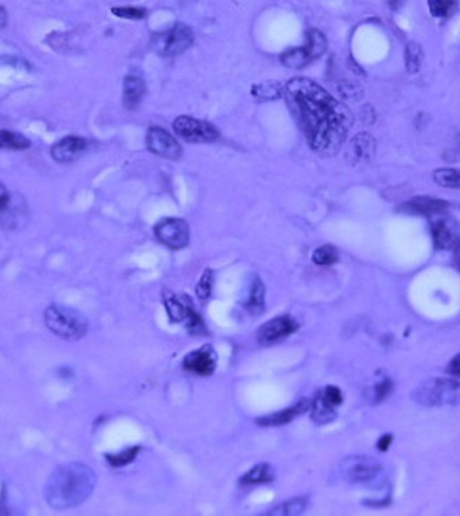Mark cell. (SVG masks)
Listing matches in <instances>:
<instances>
[{"label": "cell", "instance_id": "cell-40", "mask_svg": "<svg viewBox=\"0 0 460 516\" xmlns=\"http://www.w3.org/2000/svg\"><path fill=\"white\" fill-rule=\"evenodd\" d=\"M7 24V13L6 10L0 6V28H4Z\"/></svg>", "mask_w": 460, "mask_h": 516}, {"label": "cell", "instance_id": "cell-28", "mask_svg": "<svg viewBox=\"0 0 460 516\" xmlns=\"http://www.w3.org/2000/svg\"><path fill=\"white\" fill-rule=\"evenodd\" d=\"M312 260L317 266H332L339 260V251L334 245H322L313 252Z\"/></svg>", "mask_w": 460, "mask_h": 516}, {"label": "cell", "instance_id": "cell-26", "mask_svg": "<svg viewBox=\"0 0 460 516\" xmlns=\"http://www.w3.org/2000/svg\"><path fill=\"white\" fill-rule=\"evenodd\" d=\"M423 62V50L421 44L415 41H409L405 47V68L408 73H418Z\"/></svg>", "mask_w": 460, "mask_h": 516}, {"label": "cell", "instance_id": "cell-39", "mask_svg": "<svg viewBox=\"0 0 460 516\" xmlns=\"http://www.w3.org/2000/svg\"><path fill=\"white\" fill-rule=\"evenodd\" d=\"M391 439H393V437H391V435H385V437H382V438L379 439V442H378V449H379V450H382V451H386V450L389 449L390 444H391Z\"/></svg>", "mask_w": 460, "mask_h": 516}, {"label": "cell", "instance_id": "cell-7", "mask_svg": "<svg viewBox=\"0 0 460 516\" xmlns=\"http://www.w3.org/2000/svg\"><path fill=\"white\" fill-rule=\"evenodd\" d=\"M382 470L381 461L369 456H350L341 463V475L350 483L367 484L374 482Z\"/></svg>", "mask_w": 460, "mask_h": 516}, {"label": "cell", "instance_id": "cell-15", "mask_svg": "<svg viewBox=\"0 0 460 516\" xmlns=\"http://www.w3.org/2000/svg\"><path fill=\"white\" fill-rule=\"evenodd\" d=\"M376 150L375 138L367 133L357 134L350 140L346 152V160L352 164H364L372 160Z\"/></svg>", "mask_w": 460, "mask_h": 516}, {"label": "cell", "instance_id": "cell-37", "mask_svg": "<svg viewBox=\"0 0 460 516\" xmlns=\"http://www.w3.org/2000/svg\"><path fill=\"white\" fill-rule=\"evenodd\" d=\"M390 390H391V383H390V381H383V383L378 384V385H376V388H375V391H376V397H378L379 399L386 398V395L389 394Z\"/></svg>", "mask_w": 460, "mask_h": 516}, {"label": "cell", "instance_id": "cell-5", "mask_svg": "<svg viewBox=\"0 0 460 516\" xmlns=\"http://www.w3.org/2000/svg\"><path fill=\"white\" fill-rule=\"evenodd\" d=\"M164 306L167 314L173 322L183 324L189 332L196 335L206 333V325L202 317L195 311V306L189 296L185 295H166Z\"/></svg>", "mask_w": 460, "mask_h": 516}, {"label": "cell", "instance_id": "cell-1", "mask_svg": "<svg viewBox=\"0 0 460 516\" xmlns=\"http://www.w3.org/2000/svg\"><path fill=\"white\" fill-rule=\"evenodd\" d=\"M283 97L310 149L324 157L336 154L353 124L350 110L308 77L291 79Z\"/></svg>", "mask_w": 460, "mask_h": 516}, {"label": "cell", "instance_id": "cell-27", "mask_svg": "<svg viewBox=\"0 0 460 516\" xmlns=\"http://www.w3.org/2000/svg\"><path fill=\"white\" fill-rule=\"evenodd\" d=\"M312 61L320 58L327 51V39L317 29H310L308 34V44L305 46Z\"/></svg>", "mask_w": 460, "mask_h": 516}, {"label": "cell", "instance_id": "cell-32", "mask_svg": "<svg viewBox=\"0 0 460 516\" xmlns=\"http://www.w3.org/2000/svg\"><path fill=\"white\" fill-rule=\"evenodd\" d=\"M213 288V270H210V269H207L203 273V275H202V278H200V281H199V284L196 286V293H197L199 299L200 300H207L211 296Z\"/></svg>", "mask_w": 460, "mask_h": 516}, {"label": "cell", "instance_id": "cell-18", "mask_svg": "<svg viewBox=\"0 0 460 516\" xmlns=\"http://www.w3.org/2000/svg\"><path fill=\"white\" fill-rule=\"evenodd\" d=\"M448 203L438 200V199H431V197H416L412 199L411 201L402 204L401 209L408 212V213H418V215H437L441 213L444 209H447Z\"/></svg>", "mask_w": 460, "mask_h": 516}, {"label": "cell", "instance_id": "cell-33", "mask_svg": "<svg viewBox=\"0 0 460 516\" xmlns=\"http://www.w3.org/2000/svg\"><path fill=\"white\" fill-rule=\"evenodd\" d=\"M112 13L124 20H143L146 17V10L141 7H113Z\"/></svg>", "mask_w": 460, "mask_h": 516}, {"label": "cell", "instance_id": "cell-8", "mask_svg": "<svg viewBox=\"0 0 460 516\" xmlns=\"http://www.w3.org/2000/svg\"><path fill=\"white\" fill-rule=\"evenodd\" d=\"M173 127L178 137L189 143H210L221 137L211 123L190 116H179L173 123Z\"/></svg>", "mask_w": 460, "mask_h": 516}, {"label": "cell", "instance_id": "cell-17", "mask_svg": "<svg viewBox=\"0 0 460 516\" xmlns=\"http://www.w3.org/2000/svg\"><path fill=\"white\" fill-rule=\"evenodd\" d=\"M146 93V84L143 79L137 74H129L124 79L123 86V105L129 110L138 107Z\"/></svg>", "mask_w": 460, "mask_h": 516}, {"label": "cell", "instance_id": "cell-20", "mask_svg": "<svg viewBox=\"0 0 460 516\" xmlns=\"http://www.w3.org/2000/svg\"><path fill=\"white\" fill-rule=\"evenodd\" d=\"M273 479H275V471L272 465H269L268 463H259L242 477L240 483L244 486L265 484V483L273 482Z\"/></svg>", "mask_w": 460, "mask_h": 516}, {"label": "cell", "instance_id": "cell-23", "mask_svg": "<svg viewBox=\"0 0 460 516\" xmlns=\"http://www.w3.org/2000/svg\"><path fill=\"white\" fill-rule=\"evenodd\" d=\"M32 146L31 140L22 134L0 130V149L8 150H27Z\"/></svg>", "mask_w": 460, "mask_h": 516}, {"label": "cell", "instance_id": "cell-41", "mask_svg": "<svg viewBox=\"0 0 460 516\" xmlns=\"http://www.w3.org/2000/svg\"><path fill=\"white\" fill-rule=\"evenodd\" d=\"M455 263L458 265L460 269V242L455 246Z\"/></svg>", "mask_w": 460, "mask_h": 516}, {"label": "cell", "instance_id": "cell-16", "mask_svg": "<svg viewBox=\"0 0 460 516\" xmlns=\"http://www.w3.org/2000/svg\"><path fill=\"white\" fill-rule=\"evenodd\" d=\"M309 401L306 399H302L299 401L298 404L280 411V412L273 413V414H269V416H265V417H259L256 420V424L258 425H263V427H279V425H284L289 421H292L295 417H298L299 414L306 412L309 409Z\"/></svg>", "mask_w": 460, "mask_h": 516}, {"label": "cell", "instance_id": "cell-38", "mask_svg": "<svg viewBox=\"0 0 460 516\" xmlns=\"http://www.w3.org/2000/svg\"><path fill=\"white\" fill-rule=\"evenodd\" d=\"M448 372L454 376H460V354L456 355L451 362H449V366H448Z\"/></svg>", "mask_w": 460, "mask_h": 516}, {"label": "cell", "instance_id": "cell-12", "mask_svg": "<svg viewBox=\"0 0 460 516\" xmlns=\"http://www.w3.org/2000/svg\"><path fill=\"white\" fill-rule=\"evenodd\" d=\"M218 357L211 344H204L197 350L190 351L183 358L185 371L196 375V376H211L216 371Z\"/></svg>", "mask_w": 460, "mask_h": 516}, {"label": "cell", "instance_id": "cell-25", "mask_svg": "<svg viewBox=\"0 0 460 516\" xmlns=\"http://www.w3.org/2000/svg\"><path fill=\"white\" fill-rule=\"evenodd\" d=\"M335 416H336L335 408L327 404L321 392H319L312 404V418L319 424H325L328 421H332Z\"/></svg>", "mask_w": 460, "mask_h": 516}, {"label": "cell", "instance_id": "cell-9", "mask_svg": "<svg viewBox=\"0 0 460 516\" xmlns=\"http://www.w3.org/2000/svg\"><path fill=\"white\" fill-rule=\"evenodd\" d=\"M155 234L162 244L178 251L189 244V225L179 218H166L155 226Z\"/></svg>", "mask_w": 460, "mask_h": 516}, {"label": "cell", "instance_id": "cell-22", "mask_svg": "<svg viewBox=\"0 0 460 516\" xmlns=\"http://www.w3.org/2000/svg\"><path fill=\"white\" fill-rule=\"evenodd\" d=\"M280 61H282L284 67L289 69H303L312 62V60H310V57H309L305 47L291 48V50L285 51L282 54Z\"/></svg>", "mask_w": 460, "mask_h": 516}, {"label": "cell", "instance_id": "cell-10", "mask_svg": "<svg viewBox=\"0 0 460 516\" xmlns=\"http://www.w3.org/2000/svg\"><path fill=\"white\" fill-rule=\"evenodd\" d=\"M298 329H299V322L294 317L279 315L265 322L262 326H259L256 339L259 343L265 344V345L280 343L284 339L298 332Z\"/></svg>", "mask_w": 460, "mask_h": 516}, {"label": "cell", "instance_id": "cell-3", "mask_svg": "<svg viewBox=\"0 0 460 516\" xmlns=\"http://www.w3.org/2000/svg\"><path fill=\"white\" fill-rule=\"evenodd\" d=\"M44 322L54 335L65 340H79L88 332V321L81 312L58 303L47 307Z\"/></svg>", "mask_w": 460, "mask_h": 516}, {"label": "cell", "instance_id": "cell-30", "mask_svg": "<svg viewBox=\"0 0 460 516\" xmlns=\"http://www.w3.org/2000/svg\"><path fill=\"white\" fill-rule=\"evenodd\" d=\"M428 10L433 17L447 18L456 8V0H427Z\"/></svg>", "mask_w": 460, "mask_h": 516}, {"label": "cell", "instance_id": "cell-4", "mask_svg": "<svg viewBox=\"0 0 460 516\" xmlns=\"http://www.w3.org/2000/svg\"><path fill=\"white\" fill-rule=\"evenodd\" d=\"M425 406H455L460 404V383L452 378H430L412 394Z\"/></svg>", "mask_w": 460, "mask_h": 516}, {"label": "cell", "instance_id": "cell-31", "mask_svg": "<svg viewBox=\"0 0 460 516\" xmlns=\"http://www.w3.org/2000/svg\"><path fill=\"white\" fill-rule=\"evenodd\" d=\"M140 450H141L140 446L129 447L116 454H105V458L112 467H124L136 460Z\"/></svg>", "mask_w": 460, "mask_h": 516}, {"label": "cell", "instance_id": "cell-36", "mask_svg": "<svg viewBox=\"0 0 460 516\" xmlns=\"http://www.w3.org/2000/svg\"><path fill=\"white\" fill-rule=\"evenodd\" d=\"M11 201V196L7 192L6 186L0 182V212H3Z\"/></svg>", "mask_w": 460, "mask_h": 516}, {"label": "cell", "instance_id": "cell-14", "mask_svg": "<svg viewBox=\"0 0 460 516\" xmlns=\"http://www.w3.org/2000/svg\"><path fill=\"white\" fill-rule=\"evenodd\" d=\"M87 146L88 142L86 138L76 135L63 138L53 145L51 157L57 163H72L87 150Z\"/></svg>", "mask_w": 460, "mask_h": 516}, {"label": "cell", "instance_id": "cell-35", "mask_svg": "<svg viewBox=\"0 0 460 516\" xmlns=\"http://www.w3.org/2000/svg\"><path fill=\"white\" fill-rule=\"evenodd\" d=\"M338 91H339V94L342 95V98L349 100V101H357V100H360V98L362 97V91H361V88H360L357 84L348 83V81H346V83L339 84Z\"/></svg>", "mask_w": 460, "mask_h": 516}, {"label": "cell", "instance_id": "cell-21", "mask_svg": "<svg viewBox=\"0 0 460 516\" xmlns=\"http://www.w3.org/2000/svg\"><path fill=\"white\" fill-rule=\"evenodd\" d=\"M265 284L261 281L259 277L255 278V281L251 285V292H249V298L246 302V309L254 314L258 315L261 312L265 311Z\"/></svg>", "mask_w": 460, "mask_h": 516}, {"label": "cell", "instance_id": "cell-13", "mask_svg": "<svg viewBox=\"0 0 460 516\" xmlns=\"http://www.w3.org/2000/svg\"><path fill=\"white\" fill-rule=\"evenodd\" d=\"M431 234L435 246L440 249L455 248L460 242L459 225L448 215L440 213L431 220Z\"/></svg>", "mask_w": 460, "mask_h": 516}, {"label": "cell", "instance_id": "cell-2", "mask_svg": "<svg viewBox=\"0 0 460 516\" xmlns=\"http://www.w3.org/2000/svg\"><path fill=\"white\" fill-rule=\"evenodd\" d=\"M96 472L83 463L58 465L44 486V498L55 510H68L83 504L94 491Z\"/></svg>", "mask_w": 460, "mask_h": 516}, {"label": "cell", "instance_id": "cell-29", "mask_svg": "<svg viewBox=\"0 0 460 516\" xmlns=\"http://www.w3.org/2000/svg\"><path fill=\"white\" fill-rule=\"evenodd\" d=\"M434 180L437 185L448 189H459L460 187V171L458 170H437L434 172Z\"/></svg>", "mask_w": 460, "mask_h": 516}, {"label": "cell", "instance_id": "cell-19", "mask_svg": "<svg viewBox=\"0 0 460 516\" xmlns=\"http://www.w3.org/2000/svg\"><path fill=\"white\" fill-rule=\"evenodd\" d=\"M284 86L280 81L269 80L263 83H256L251 88V95L258 102H270L280 100L283 97Z\"/></svg>", "mask_w": 460, "mask_h": 516}, {"label": "cell", "instance_id": "cell-24", "mask_svg": "<svg viewBox=\"0 0 460 516\" xmlns=\"http://www.w3.org/2000/svg\"><path fill=\"white\" fill-rule=\"evenodd\" d=\"M308 504H309V500L306 497H298V498L288 500L283 504H279L277 507H275L272 511L266 514L277 516L299 515L308 508Z\"/></svg>", "mask_w": 460, "mask_h": 516}, {"label": "cell", "instance_id": "cell-6", "mask_svg": "<svg viewBox=\"0 0 460 516\" xmlns=\"http://www.w3.org/2000/svg\"><path fill=\"white\" fill-rule=\"evenodd\" d=\"M193 31L185 24H177L170 31L156 34L152 39V47L159 55L170 58L186 51L193 44Z\"/></svg>", "mask_w": 460, "mask_h": 516}, {"label": "cell", "instance_id": "cell-11", "mask_svg": "<svg viewBox=\"0 0 460 516\" xmlns=\"http://www.w3.org/2000/svg\"><path fill=\"white\" fill-rule=\"evenodd\" d=\"M146 146L152 153L169 160L177 161L182 156V147L177 139L157 126L149 128L146 134Z\"/></svg>", "mask_w": 460, "mask_h": 516}, {"label": "cell", "instance_id": "cell-34", "mask_svg": "<svg viewBox=\"0 0 460 516\" xmlns=\"http://www.w3.org/2000/svg\"><path fill=\"white\" fill-rule=\"evenodd\" d=\"M322 398L325 399L327 404H329L331 406H334L335 409L342 405L343 402V394L342 391L336 387V385H327L322 391H320Z\"/></svg>", "mask_w": 460, "mask_h": 516}]
</instances>
